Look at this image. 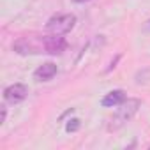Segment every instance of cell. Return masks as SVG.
Masks as SVG:
<instances>
[{"mask_svg":"<svg viewBox=\"0 0 150 150\" xmlns=\"http://www.w3.org/2000/svg\"><path fill=\"white\" fill-rule=\"evenodd\" d=\"M139 106H141V101L139 99H125L122 104H120V108L117 110V113L110 118V124H108V131H118L120 127H124L136 113H138V110H139Z\"/></svg>","mask_w":150,"mask_h":150,"instance_id":"cell-1","label":"cell"},{"mask_svg":"<svg viewBox=\"0 0 150 150\" xmlns=\"http://www.w3.org/2000/svg\"><path fill=\"white\" fill-rule=\"evenodd\" d=\"M76 25V16L71 14V13H64V14H55L48 20L46 23V32L48 34H67L74 28Z\"/></svg>","mask_w":150,"mask_h":150,"instance_id":"cell-2","label":"cell"},{"mask_svg":"<svg viewBox=\"0 0 150 150\" xmlns=\"http://www.w3.org/2000/svg\"><path fill=\"white\" fill-rule=\"evenodd\" d=\"M13 50L18 55H37V53H44V37H20L14 44Z\"/></svg>","mask_w":150,"mask_h":150,"instance_id":"cell-3","label":"cell"},{"mask_svg":"<svg viewBox=\"0 0 150 150\" xmlns=\"http://www.w3.org/2000/svg\"><path fill=\"white\" fill-rule=\"evenodd\" d=\"M28 96V87L23 85V83H14V85H9L6 90H4V99L7 104H20L21 101H25Z\"/></svg>","mask_w":150,"mask_h":150,"instance_id":"cell-4","label":"cell"},{"mask_svg":"<svg viewBox=\"0 0 150 150\" xmlns=\"http://www.w3.org/2000/svg\"><path fill=\"white\" fill-rule=\"evenodd\" d=\"M65 48H67V42H65V39L60 34L44 35V53H48V55H60Z\"/></svg>","mask_w":150,"mask_h":150,"instance_id":"cell-5","label":"cell"},{"mask_svg":"<svg viewBox=\"0 0 150 150\" xmlns=\"http://www.w3.org/2000/svg\"><path fill=\"white\" fill-rule=\"evenodd\" d=\"M57 64H53V62H46V64H42V65H39L35 71H34V78L37 80V81H50L55 74H57Z\"/></svg>","mask_w":150,"mask_h":150,"instance_id":"cell-6","label":"cell"},{"mask_svg":"<svg viewBox=\"0 0 150 150\" xmlns=\"http://www.w3.org/2000/svg\"><path fill=\"white\" fill-rule=\"evenodd\" d=\"M127 97H125V92L124 90H120V88H117V90H111V92H108L103 99H101V106H104V108H113V106H120L124 101H125Z\"/></svg>","mask_w":150,"mask_h":150,"instance_id":"cell-7","label":"cell"},{"mask_svg":"<svg viewBox=\"0 0 150 150\" xmlns=\"http://www.w3.org/2000/svg\"><path fill=\"white\" fill-rule=\"evenodd\" d=\"M80 127H81L80 118H71V120L65 124V131H67V132H76Z\"/></svg>","mask_w":150,"mask_h":150,"instance_id":"cell-8","label":"cell"},{"mask_svg":"<svg viewBox=\"0 0 150 150\" xmlns=\"http://www.w3.org/2000/svg\"><path fill=\"white\" fill-rule=\"evenodd\" d=\"M6 117H7V108L2 106V117H0V124H4V122H6Z\"/></svg>","mask_w":150,"mask_h":150,"instance_id":"cell-9","label":"cell"},{"mask_svg":"<svg viewBox=\"0 0 150 150\" xmlns=\"http://www.w3.org/2000/svg\"><path fill=\"white\" fill-rule=\"evenodd\" d=\"M118 60H120V55H118V57H117V58H115V60H113V62H111V64H110V67H108V69H106V72H110V71H111V69H113V67H115V64H117V62H118Z\"/></svg>","mask_w":150,"mask_h":150,"instance_id":"cell-10","label":"cell"},{"mask_svg":"<svg viewBox=\"0 0 150 150\" xmlns=\"http://www.w3.org/2000/svg\"><path fill=\"white\" fill-rule=\"evenodd\" d=\"M145 27H146V30H148V32H150V20H148V21H146V23H145Z\"/></svg>","mask_w":150,"mask_h":150,"instance_id":"cell-11","label":"cell"},{"mask_svg":"<svg viewBox=\"0 0 150 150\" xmlns=\"http://www.w3.org/2000/svg\"><path fill=\"white\" fill-rule=\"evenodd\" d=\"M74 2H78V4H83V2H88V0H74Z\"/></svg>","mask_w":150,"mask_h":150,"instance_id":"cell-12","label":"cell"}]
</instances>
